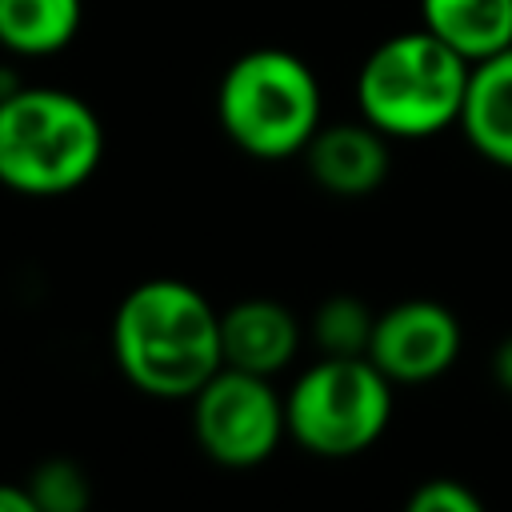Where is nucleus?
Masks as SVG:
<instances>
[{"instance_id": "obj_2", "label": "nucleus", "mask_w": 512, "mask_h": 512, "mask_svg": "<svg viewBox=\"0 0 512 512\" xmlns=\"http://www.w3.org/2000/svg\"><path fill=\"white\" fill-rule=\"evenodd\" d=\"M472 64L428 28L380 40L356 76L360 116L388 140L436 136L460 124Z\"/></svg>"}, {"instance_id": "obj_3", "label": "nucleus", "mask_w": 512, "mask_h": 512, "mask_svg": "<svg viewBox=\"0 0 512 512\" xmlns=\"http://www.w3.org/2000/svg\"><path fill=\"white\" fill-rule=\"evenodd\" d=\"M104 156L100 116L72 92L20 88L0 100V184L20 196H64Z\"/></svg>"}, {"instance_id": "obj_5", "label": "nucleus", "mask_w": 512, "mask_h": 512, "mask_svg": "<svg viewBox=\"0 0 512 512\" xmlns=\"http://www.w3.org/2000/svg\"><path fill=\"white\" fill-rule=\"evenodd\" d=\"M392 388L368 356H320L284 396L288 436L312 456H360L392 420Z\"/></svg>"}, {"instance_id": "obj_9", "label": "nucleus", "mask_w": 512, "mask_h": 512, "mask_svg": "<svg viewBox=\"0 0 512 512\" xmlns=\"http://www.w3.org/2000/svg\"><path fill=\"white\" fill-rule=\"evenodd\" d=\"M312 180L332 196H368L388 176V136L368 120L320 124L304 148Z\"/></svg>"}, {"instance_id": "obj_11", "label": "nucleus", "mask_w": 512, "mask_h": 512, "mask_svg": "<svg viewBox=\"0 0 512 512\" xmlns=\"http://www.w3.org/2000/svg\"><path fill=\"white\" fill-rule=\"evenodd\" d=\"M420 28L480 64L512 48V0H420Z\"/></svg>"}, {"instance_id": "obj_6", "label": "nucleus", "mask_w": 512, "mask_h": 512, "mask_svg": "<svg viewBox=\"0 0 512 512\" xmlns=\"http://www.w3.org/2000/svg\"><path fill=\"white\" fill-rule=\"evenodd\" d=\"M192 432L204 456L224 468L264 464L288 432L284 396L268 376L220 368L192 396Z\"/></svg>"}, {"instance_id": "obj_16", "label": "nucleus", "mask_w": 512, "mask_h": 512, "mask_svg": "<svg viewBox=\"0 0 512 512\" xmlns=\"http://www.w3.org/2000/svg\"><path fill=\"white\" fill-rule=\"evenodd\" d=\"M0 512H40L24 484H0Z\"/></svg>"}, {"instance_id": "obj_10", "label": "nucleus", "mask_w": 512, "mask_h": 512, "mask_svg": "<svg viewBox=\"0 0 512 512\" xmlns=\"http://www.w3.org/2000/svg\"><path fill=\"white\" fill-rule=\"evenodd\" d=\"M460 128L484 160L512 168V48L472 64Z\"/></svg>"}, {"instance_id": "obj_13", "label": "nucleus", "mask_w": 512, "mask_h": 512, "mask_svg": "<svg viewBox=\"0 0 512 512\" xmlns=\"http://www.w3.org/2000/svg\"><path fill=\"white\" fill-rule=\"evenodd\" d=\"M376 312L356 296H328L312 316V340L320 356H368Z\"/></svg>"}, {"instance_id": "obj_17", "label": "nucleus", "mask_w": 512, "mask_h": 512, "mask_svg": "<svg viewBox=\"0 0 512 512\" xmlns=\"http://www.w3.org/2000/svg\"><path fill=\"white\" fill-rule=\"evenodd\" d=\"M492 376H496L500 392H508V396H512V336H508V340H500V348L492 352Z\"/></svg>"}, {"instance_id": "obj_14", "label": "nucleus", "mask_w": 512, "mask_h": 512, "mask_svg": "<svg viewBox=\"0 0 512 512\" xmlns=\"http://www.w3.org/2000/svg\"><path fill=\"white\" fill-rule=\"evenodd\" d=\"M24 488L32 492V500L40 504V512H92V480L68 456L40 460L28 472Z\"/></svg>"}, {"instance_id": "obj_8", "label": "nucleus", "mask_w": 512, "mask_h": 512, "mask_svg": "<svg viewBox=\"0 0 512 512\" xmlns=\"http://www.w3.org/2000/svg\"><path fill=\"white\" fill-rule=\"evenodd\" d=\"M220 344H224V368H240L272 380L280 368L292 364L300 348V320L280 300L248 296L220 312Z\"/></svg>"}, {"instance_id": "obj_15", "label": "nucleus", "mask_w": 512, "mask_h": 512, "mask_svg": "<svg viewBox=\"0 0 512 512\" xmlns=\"http://www.w3.org/2000/svg\"><path fill=\"white\" fill-rule=\"evenodd\" d=\"M404 512H484V504H480V496L468 484L448 480V476H436V480H424L408 496Z\"/></svg>"}, {"instance_id": "obj_7", "label": "nucleus", "mask_w": 512, "mask_h": 512, "mask_svg": "<svg viewBox=\"0 0 512 512\" xmlns=\"http://www.w3.org/2000/svg\"><path fill=\"white\" fill-rule=\"evenodd\" d=\"M460 356V320L436 300H404L376 312L368 360L392 384H424Z\"/></svg>"}, {"instance_id": "obj_1", "label": "nucleus", "mask_w": 512, "mask_h": 512, "mask_svg": "<svg viewBox=\"0 0 512 512\" xmlns=\"http://www.w3.org/2000/svg\"><path fill=\"white\" fill-rule=\"evenodd\" d=\"M112 360L136 392L192 400L224 368L220 312L184 280H144L112 316Z\"/></svg>"}, {"instance_id": "obj_12", "label": "nucleus", "mask_w": 512, "mask_h": 512, "mask_svg": "<svg viewBox=\"0 0 512 512\" xmlns=\"http://www.w3.org/2000/svg\"><path fill=\"white\" fill-rule=\"evenodd\" d=\"M80 0H0V44L16 56H52L80 28Z\"/></svg>"}, {"instance_id": "obj_4", "label": "nucleus", "mask_w": 512, "mask_h": 512, "mask_svg": "<svg viewBox=\"0 0 512 512\" xmlns=\"http://www.w3.org/2000/svg\"><path fill=\"white\" fill-rule=\"evenodd\" d=\"M216 116L228 140L256 160H284L320 132V84L288 48H252L236 56L216 92Z\"/></svg>"}]
</instances>
